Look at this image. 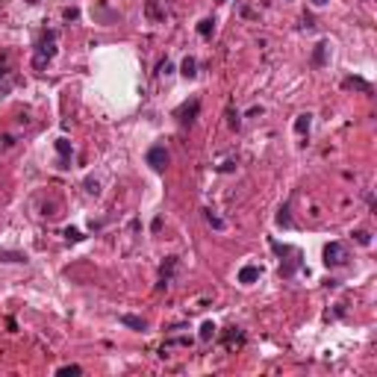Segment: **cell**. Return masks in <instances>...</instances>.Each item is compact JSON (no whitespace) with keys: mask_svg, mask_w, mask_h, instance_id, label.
Segmentation results:
<instances>
[{"mask_svg":"<svg viewBox=\"0 0 377 377\" xmlns=\"http://www.w3.org/2000/svg\"><path fill=\"white\" fill-rule=\"evenodd\" d=\"M62 18H65V21H77V18H80V9H74V6H68V9H65V12H62Z\"/></svg>","mask_w":377,"mask_h":377,"instance_id":"obj_25","label":"cell"},{"mask_svg":"<svg viewBox=\"0 0 377 377\" xmlns=\"http://www.w3.org/2000/svg\"><path fill=\"white\" fill-rule=\"evenodd\" d=\"M124 327H133V330H148V321L142 318V315H130V313H124L121 318H118Z\"/></svg>","mask_w":377,"mask_h":377,"instance_id":"obj_9","label":"cell"},{"mask_svg":"<svg viewBox=\"0 0 377 377\" xmlns=\"http://www.w3.org/2000/svg\"><path fill=\"white\" fill-rule=\"evenodd\" d=\"M313 6H324V3H330V0H310Z\"/></svg>","mask_w":377,"mask_h":377,"instance_id":"obj_28","label":"cell"},{"mask_svg":"<svg viewBox=\"0 0 377 377\" xmlns=\"http://www.w3.org/2000/svg\"><path fill=\"white\" fill-rule=\"evenodd\" d=\"M227 127H230V130H239V127H242V115H239L233 106H227Z\"/></svg>","mask_w":377,"mask_h":377,"instance_id":"obj_17","label":"cell"},{"mask_svg":"<svg viewBox=\"0 0 377 377\" xmlns=\"http://www.w3.org/2000/svg\"><path fill=\"white\" fill-rule=\"evenodd\" d=\"M215 330H218V327H215L212 321H203V324H200L197 339H200V342H212V339H215Z\"/></svg>","mask_w":377,"mask_h":377,"instance_id":"obj_14","label":"cell"},{"mask_svg":"<svg viewBox=\"0 0 377 377\" xmlns=\"http://www.w3.org/2000/svg\"><path fill=\"white\" fill-rule=\"evenodd\" d=\"M65 239H68V242H80V239H83V233H80L77 227H68V230H65Z\"/></svg>","mask_w":377,"mask_h":377,"instance_id":"obj_23","label":"cell"},{"mask_svg":"<svg viewBox=\"0 0 377 377\" xmlns=\"http://www.w3.org/2000/svg\"><path fill=\"white\" fill-rule=\"evenodd\" d=\"M203 218L209 221V224H212V227H215V230H224V221H221L218 215H215V212H212V209H203Z\"/></svg>","mask_w":377,"mask_h":377,"instance_id":"obj_21","label":"cell"},{"mask_svg":"<svg viewBox=\"0 0 377 377\" xmlns=\"http://www.w3.org/2000/svg\"><path fill=\"white\" fill-rule=\"evenodd\" d=\"M56 56V32L47 30L38 35V41H35V56H32V68L35 71H44L47 62Z\"/></svg>","mask_w":377,"mask_h":377,"instance_id":"obj_1","label":"cell"},{"mask_svg":"<svg viewBox=\"0 0 377 377\" xmlns=\"http://www.w3.org/2000/svg\"><path fill=\"white\" fill-rule=\"evenodd\" d=\"M9 80H12V71L6 65H0V92H9V86H12Z\"/></svg>","mask_w":377,"mask_h":377,"instance_id":"obj_18","label":"cell"},{"mask_svg":"<svg viewBox=\"0 0 377 377\" xmlns=\"http://www.w3.org/2000/svg\"><path fill=\"white\" fill-rule=\"evenodd\" d=\"M215 3H227V0H215Z\"/></svg>","mask_w":377,"mask_h":377,"instance_id":"obj_29","label":"cell"},{"mask_svg":"<svg viewBox=\"0 0 377 377\" xmlns=\"http://www.w3.org/2000/svg\"><path fill=\"white\" fill-rule=\"evenodd\" d=\"M310 124H313V115H310V112H301V115L295 118V133H298V136H307V133H310Z\"/></svg>","mask_w":377,"mask_h":377,"instance_id":"obj_12","label":"cell"},{"mask_svg":"<svg viewBox=\"0 0 377 377\" xmlns=\"http://www.w3.org/2000/svg\"><path fill=\"white\" fill-rule=\"evenodd\" d=\"M197 112H200V100H197V97H191V100L180 103V106L174 109V118H177L180 124H191V121L197 118Z\"/></svg>","mask_w":377,"mask_h":377,"instance_id":"obj_4","label":"cell"},{"mask_svg":"<svg viewBox=\"0 0 377 377\" xmlns=\"http://www.w3.org/2000/svg\"><path fill=\"white\" fill-rule=\"evenodd\" d=\"M56 154H59V159H62V165L59 168H68V162H71V142L68 139H56Z\"/></svg>","mask_w":377,"mask_h":377,"instance_id":"obj_10","label":"cell"},{"mask_svg":"<svg viewBox=\"0 0 377 377\" xmlns=\"http://www.w3.org/2000/svg\"><path fill=\"white\" fill-rule=\"evenodd\" d=\"M177 256H168L165 262H162V268H159V289H165L168 283H171V277H174V271H177Z\"/></svg>","mask_w":377,"mask_h":377,"instance_id":"obj_5","label":"cell"},{"mask_svg":"<svg viewBox=\"0 0 377 377\" xmlns=\"http://www.w3.org/2000/svg\"><path fill=\"white\" fill-rule=\"evenodd\" d=\"M86 191H89V194H97V191H100L97 180H92V177H89V180H86Z\"/></svg>","mask_w":377,"mask_h":377,"instance_id":"obj_26","label":"cell"},{"mask_svg":"<svg viewBox=\"0 0 377 377\" xmlns=\"http://www.w3.org/2000/svg\"><path fill=\"white\" fill-rule=\"evenodd\" d=\"M342 89H357V92H363V94H372V83H366L360 77H345L342 80Z\"/></svg>","mask_w":377,"mask_h":377,"instance_id":"obj_8","label":"cell"},{"mask_svg":"<svg viewBox=\"0 0 377 377\" xmlns=\"http://www.w3.org/2000/svg\"><path fill=\"white\" fill-rule=\"evenodd\" d=\"M157 74H165V77H168V74H174V65L168 62V59H162V62H159V68H157Z\"/></svg>","mask_w":377,"mask_h":377,"instance_id":"obj_24","label":"cell"},{"mask_svg":"<svg viewBox=\"0 0 377 377\" xmlns=\"http://www.w3.org/2000/svg\"><path fill=\"white\" fill-rule=\"evenodd\" d=\"M56 375H62V377H65V375H83V366H62Z\"/></svg>","mask_w":377,"mask_h":377,"instance_id":"obj_22","label":"cell"},{"mask_svg":"<svg viewBox=\"0 0 377 377\" xmlns=\"http://www.w3.org/2000/svg\"><path fill=\"white\" fill-rule=\"evenodd\" d=\"M348 259V248L342 245V242H330L327 248H324V265L327 268H339V265H345Z\"/></svg>","mask_w":377,"mask_h":377,"instance_id":"obj_2","label":"cell"},{"mask_svg":"<svg viewBox=\"0 0 377 377\" xmlns=\"http://www.w3.org/2000/svg\"><path fill=\"white\" fill-rule=\"evenodd\" d=\"M145 159H148V165H151V168H154L157 174H162V171L168 168V162H171L168 151H165V145H154V148H148Z\"/></svg>","mask_w":377,"mask_h":377,"instance_id":"obj_3","label":"cell"},{"mask_svg":"<svg viewBox=\"0 0 377 377\" xmlns=\"http://www.w3.org/2000/svg\"><path fill=\"white\" fill-rule=\"evenodd\" d=\"M259 277H262V268H259V265H242V268H239V283H245V286L256 283Z\"/></svg>","mask_w":377,"mask_h":377,"instance_id":"obj_6","label":"cell"},{"mask_svg":"<svg viewBox=\"0 0 377 377\" xmlns=\"http://www.w3.org/2000/svg\"><path fill=\"white\" fill-rule=\"evenodd\" d=\"M0 262H27V253H21V251H0Z\"/></svg>","mask_w":377,"mask_h":377,"instance_id":"obj_15","label":"cell"},{"mask_svg":"<svg viewBox=\"0 0 377 377\" xmlns=\"http://www.w3.org/2000/svg\"><path fill=\"white\" fill-rule=\"evenodd\" d=\"M327 50H330V44L327 41H318L313 50V68H324L327 65Z\"/></svg>","mask_w":377,"mask_h":377,"instance_id":"obj_7","label":"cell"},{"mask_svg":"<svg viewBox=\"0 0 377 377\" xmlns=\"http://www.w3.org/2000/svg\"><path fill=\"white\" fill-rule=\"evenodd\" d=\"M233 168H236V162H224L218 171H221V174H227V171H233Z\"/></svg>","mask_w":377,"mask_h":377,"instance_id":"obj_27","label":"cell"},{"mask_svg":"<svg viewBox=\"0 0 377 377\" xmlns=\"http://www.w3.org/2000/svg\"><path fill=\"white\" fill-rule=\"evenodd\" d=\"M354 242L363 245V248H369V245H372V233H369V230H357V233H354Z\"/></svg>","mask_w":377,"mask_h":377,"instance_id":"obj_20","label":"cell"},{"mask_svg":"<svg viewBox=\"0 0 377 377\" xmlns=\"http://www.w3.org/2000/svg\"><path fill=\"white\" fill-rule=\"evenodd\" d=\"M277 224L280 227H292V215H289V203H283L280 212H277Z\"/></svg>","mask_w":377,"mask_h":377,"instance_id":"obj_19","label":"cell"},{"mask_svg":"<svg viewBox=\"0 0 377 377\" xmlns=\"http://www.w3.org/2000/svg\"><path fill=\"white\" fill-rule=\"evenodd\" d=\"M180 74H183L186 80H194V77H197V59H194V56H186L183 65H180Z\"/></svg>","mask_w":377,"mask_h":377,"instance_id":"obj_13","label":"cell"},{"mask_svg":"<svg viewBox=\"0 0 377 377\" xmlns=\"http://www.w3.org/2000/svg\"><path fill=\"white\" fill-rule=\"evenodd\" d=\"M145 15L154 21V24H159V21H165V12L159 9V0H148L145 3Z\"/></svg>","mask_w":377,"mask_h":377,"instance_id":"obj_11","label":"cell"},{"mask_svg":"<svg viewBox=\"0 0 377 377\" xmlns=\"http://www.w3.org/2000/svg\"><path fill=\"white\" fill-rule=\"evenodd\" d=\"M212 30H215V21H212V18H203V21L197 24V35H203V38H209Z\"/></svg>","mask_w":377,"mask_h":377,"instance_id":"obj_16","label":"cell"}]
</instances>
